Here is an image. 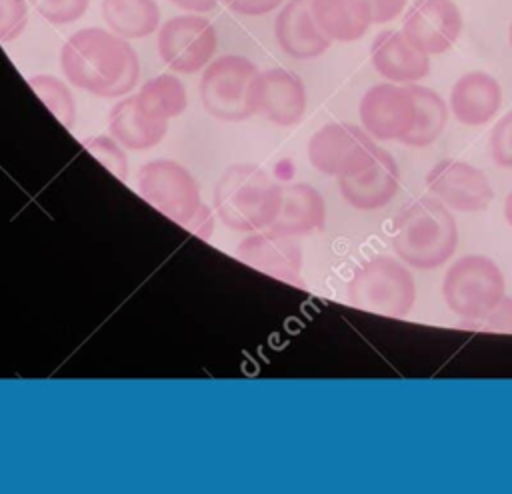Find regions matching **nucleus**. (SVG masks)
Listing matches in <instances>:
<instances>
[{
    "label": "nucleus",
    "instance_id": "f257e3e1",
    "mask_svg": "<svg viewBox=\"0 0 512 494\" xmlns=\"http://www.w3.org/2000/svg\"><path fill=\"white\" fill-rule=\"evenodd\" d=\"M60 66L72 86L102 98L128 94L140 76L134 48L104 28L74 32L60 50Z\"/></svg>",
    "mask_w": 512,
    "mask_h": 494
},
{
    "label": "nucleus",
    "instance_id": "f03ea898",
    "mask_svg": "<svg viewBox=\"0 0 512 494\" xmlns=\"http://www.w3.org/2000/svg\"><path fill=\"white\" fill-rule=\"evenodd\" d=\"M390 242L406 266L432 270L452 258L458 246V226L448 206L434 196H422L398 214Z\"/></svg>",
    "mask_w": 512,
    "mask_h": 494
},
{
    "label": "nucleus",
    "instance_id": "7ed1b4c3",
    "mask_svg": "<svg viewBox=\"0 0 512 494\" xmlns=\"http://www.w3.org/2000/svg\"><path fill=\"white\" fill-rule=\"evenodd\" d=\"M282 186L256 164H232L214 188L218 218L232 230L258 232L270 228L278 216Z\"/></svg>",
    "mask_w": 512,
    "mask_h": 494
},
{
    "label": "nucleus",
    "instance_id": "20e7f679",
    "mask_svg": "<svg viewBox=\"0 0 512 494\" xmlns=\"http://www.w3.org/2000/svg\"><path fill=\"white\" fill-rule=\"evenodd\" d=\"M140 196L166 218L208 240L214 218L200 200V190L186 166L176 160H152L138 170Z\"/></svg>",
    "mask_w": 512,
    "mask_h": 494
},
{
    "label": "nucleus",
    "instance_id": "39448f33",
    "mask_svg": "<svg viewBox=\"0 0 512 494\" xmlns=\"http://www.w3.org/2000/svg\"><path fill=\"white\" fill-rule=\"evenodd\" d=\"M346 298L360 310L404 318L416 302V282L400 258L374 256L352 274Z\"/></svg>",
    "mask_w": 512,
    "mask_h": 494
},
{
    "label": "nucleus",
    "instance_id": "423d86ee",
    "mask_svg": "<svg viewBox=\"0 0 512 494\" xmlns=\"http://www.w3.org/2000/svg\"><path fill=\"white\" fill-rule=\"evenodd\" d=\"M260 70L238 54L212 60L200 80V100L206 112L224 122H242L258 112Z\"/></svg>",
    "mask_w": 512,
    "mask_h": 494
},
{
    "label": "nucleus",
    "instance_id": "0eeeda50",
    "mask_svg": "<svg viewBox=\"0 0 512 494\" xmlns=\"http://www.w3.org/2000/svg\"><path fill=\"white\" fill-rule=\"evenodd\" d=\"M506 296L500 266L480 254L458 258L444 274L442 298L462 320H476L490 312Z\"/></svg>",
    "mask_w": 512,
    "mask_h": 494
},
{
    "label": "nucleus",
    "instance_id": "6e6552de",
    "mask_svg": "<svg viewBox=\"0 0 512 494\" xmlns=\"http://www.w3.org/2000/svg\"><path fill=\"white\" fill-rule=\"evenodd\" d=\"M374 138L360 126L330 122L318 128L308 142L310 164L334 178H348L362 172L376 156Z\"/></svg>",
    "mask_w": 512,
    "mask_h": 494
},
{
    "label": "nucleus",
    "instance_id": "1a4fd4ad",
    "mask_svg": "<svg viewBox=\"0 0 512 494\" xmlns=\"http://www.w3.org/2000/svg\"><path fill=\"white\" fill-rule=\"evenodd\" d=\"M216 48L218 36L212 22L198 14L174 16L160 26L158 52L174 72H200L210 64Z\"/></svg>",
    "mask_w": 512,
    "mask_h": 494
},
{
    "label": "nucleus",
    "instance_id": "9d476101",
    "mask_svg": "<svg viewBox=\"0 0 512 494\" xmlns=\"http://www.w3.org/2000/svg\"><path fill=\"white\" fill-rule=\"evenodd\" d=\"M428 192L444 206L458 212H482L492 202V186L486 174L470 162L444 158L426 174Z\"/></svg>",
    "mask_w": 512,
    "mask_h": 494
},
{
    "label": "nucleus",
    "instance_id": "9b49d317",
    "mask_svg": "<svg viewBox=\"0 0 512 494\" xmlns=\"http://www.w3.org/2000/svg\"><path fill=\"white\" fill-rule=\"evenodd\" d=\"M362 128L376 140H402L416 114L410 86L382 82L368 88L358 106Z\"/></svg>",
    "mask_w": 512,
    "mask_h": 494
},
{
    "label": "nucleus",
    "instance_id": "f8f14e48",
    "mask_svg": "<svg viewBox=\"0 0 512 494\" xmlns=\"http://www.w3.org/2000/svg\"><path fill=\"white\" fill-rule=\"evenodd\" d=\"M462 14L454 0H414L402 20V34L428 56L448 52L462 34Z\"/></svg>",
    "mask_w": 512,
    "mask_h": 494
},
{
    "label": "nucleus",
    "instance_id": "ddd939ff",
    "mask_svg": "<svg viewBox=\"0 0 512 494\" xmlns=\"http://www.w3.org/2000/svg\"><path fill=\"white\" fill-rule=\"evenodd\" d=\"M342 198L356 210L384 208L400 188V168L396 158L378 148L374 160L358 174L338 178Z\"/></svg>",
    "mask_w": 512,
    "mask_h": 494
},
{
    "label": "nucleus",
    "instance_id": "4468645a",
    "mask_svg": "<svg viewBox=\"0 0 512 494\" xmlns=\"http://www.w3.org/2000/svg\"><path fill=\"white\" fill-rule=\"evenodd\" d=\"M238 258L278 280L302 282V250L292 236L276 230L246 236L238 244Z\"/></svg>",
    "mask_w": 512,
    "mask_h": 494
},
{
    "label": "nucleus",
    "instance_id": "2eb2a0df",
    "mask_svg": "<svg viewBox=\"0 0 512 494\" xmlns=\"http://www.w3.org/2000/svg\"><path fill=\"white\" fill-rule=\"evenodd\" d=\"M274 36L282 52L296 60L318 58L332 42L312 14V0H288L274 20Z\"/></svg>",
    "mask_w": 512,
    "mask_h": 494
},
{
    "label": "nucleus",
    "instance_id": "dca6fc26",
    "mask_svg": "<svg viewBox=\"0 0 512 494\" xmlns=\"http://www.w3.org/2000/svg\"><path fill=\"white\" fill-rule=\"evenodd\" d=\"M370 60L382 78L396 84H414L430 72V56L412 46L400 30L376 34Z\"/></svg>",
    "mask_w": 512,
    "mask_h": 494
},
{
    "label": "nucleus",
    "instance_id": "f3484780",
    "mask_svg": "<svg viewBox=\"0 0 512 494\" xmlns=\"http://www.w3.org/2000/svg\"><path fill=\"white\" fill-rule=\"evenodd\" d=\"M258 112L278 126H294L306 112V88L300 76L284 68L260 72Z\"/></svg>",
    "mask_w": 512,
    "mask_h": 494
},
{
    "label": "nucleus",
    "instance_id": "a211bd4d",
    "mask_svg": "<svg viewBox=\"0 0 512 494\" xmlns=\"http://www.w3.org/2000/svg\"><path fill=\"white\" fill-rule=\"evenodd\" d=\"M502 106L500 82L482 70L462 74L450 92V110L464 126L490 122Z\"/></svg>",
    "mask_w": 512,
    "mask_h": 494
},
{
    "label": "nucleus",
    "instance_id": "6ab92c4d",
    "mask_svg": "<svg viewBox=\"0 0 512 494\" xmlns=\"http://www.w3.org/2000/svg\"><path fill=\"white\" fill-rule=\"evenodd\" d=\"M108 128L120 146L130 150H148L164 138L168 120L152 114L134 94L112 106L108 114Z\"/></svg>",
    "mask_w": 512,
    "mask_h": 494
},
{
    "label": "nucleus",
    "instance_id": "aec40b11",
    "mask_svg": "<svg viewBox=\"0 0 512 494\" xmlns=\"http://www.w3.org/2000/svg\"><path fill=\"white\" fill-rule=\"evenodd\" d=\"M324 222L326 202L314 186L306 182L282 186L280 210L270 230H276L286 236H298L322 228Z\"/></svg>",
    "mask_w": 512,
    "mask_h": 494
},
{
    "label": "nucleus",
    "instance_id": "412c9836",
    "mask_svg": "<svg viewBox=\"0 0 512 494\" xmlns=\"http://www.w3.org/2000/svg\"><path fill=\"white\" fill-rule=\"evenodd\" d=\"M312 14L322 32L336 42L360 40L374 24L370 0H312Z\"/></svg>",
    "mask_w": 512,
    "mask_h": 494
},
{
    "label": "nucleus",
    "instance_id": "4be33fe9",
    "mask_svg": "<svg viewBox=\"0 0 512 494\" xmlns=\"http://www.w3.org/2000/svg\"><path fill=\"white\" fill-rule=\"evenodd\" d=\"M414 96V104H416V114H414V124L410 128V132L400 140L406 146H414V148H424L430 146L432 142H436L440 138V134L446 128L448 122V106L444 102V98L426 86L420 84H408Z\"/></svg>",
    "mask_w": 512,
    "mask_h": 494
},
{
    "label": "nucleus",
    "instance_id": "5701e85b",
    "mask_svg": "<svg viewBox=\"0 0 512 494\" xmlns=\"http://www.w3.org/2000/svg\"><path fill=\"white\" fill-rule=\"evenodd\" d=\"M102 16L122 38H146L160 24V10L154 0H102Z\"/></svg>",
    "mask_w": 512,
    "mask_h": 494
},
{
    "label": "nucleus",
    "instance_id": "b1692460",
    "mask_svg": "<svg viewBox=\"0 0 512 494\" xmlns=\"http://www.w3.org/2000/svg\"><path fill=\"white\" fill-rule=\"evenodd\" d=\"M138 100L156 116L168 120L182 114L188 106L184 84L172 74H160L138 90Z\"/></svg>",
    "mask_w": 512,
    "mask_h": 494
},
{
    "label": "nucleus",
    "instance_id": "393cba45",
    "mask_svg": "<svg viewBox=\"0 0 512 494\" xmlns=\"http://www.w3.org/2000/svg\"><path fill=\"white\" fill-rule=\"evenodd\" d=\"M30 88L36 92V96L48 106V110L66 126L74 128L76 122V102L70 92V88L56 76L50 74H38L28 78Z\"/></svg>",
    "mask_w": 512,
    "mask_h": 494
},
{
    "label": "nucleus",
    "instance_id": "a878e982",
    "mask_svg": "<svg viewBox=\"0 0 512 494\" xmlns=\"http://www.w3.org/2000/svg\"><path fill=\"white\" fill-rule=\"evenodd\" d=\"M82 144L116 178L126 180V176H128V160H126L124 150L120 148V144L114 138H110V136H90Z\"/></svg>",
    "mask_w": 512,
    "mask_h": 494
},
{
    "label": "nucleus",
    "instance_id": "bb28decb",
    "mask_svg": "<svg viewBox=\"0 0 512 494\" xmlns=\"http://www.w3.org/2000/svg\"><path fill=\"white\" fill-rule=\"evenodd\" d=\"M34 10L50 24L64 26L80 20L90 6V0H28Z\"/></svg>",
    "mask_w": 512,
    "mask_h": 494
},
{
    "label": "nucleus",
    "instance_id": "cd10ccee",
    "mask_svg": "<svg viewBox=\"0 0 512 494\" xmlns=\"http://www.w3.org/2000/svg\"><path fill=\"white\" fill-rule=\"evenodd\" d=\"M464 328L478 330V332H502L512 334V298L504 296L490 312L476 320H464Z\"/></svg>",
    "mask_w": 512,
    "mask_h": 494
},
{
    "label": "nucleus",
    "instance_id": "c85d7f7f",
    "mask_svg": "<svg viewBox=\"0 0 512 494\" xmlns=\"http://www.w3.org/2000/svg\"><path fill=\"white\" fill-rule=\"evenodd\" d=\"M28 24L26 0H0V42H12Z\"/></svg>",
    "mask_w": 512,
    "mask_h": 494
},
{
    "label": "nucleus",
    "instance_id": "c756f323",
    "mask_svg": "<svg viewBox=\"0 0 512 494\" xmlns=\"http://www.w3.org/2000/svg\"><path fill=\"white\" fill-rule=\"evenodd\" d=\"M488 144L492 160L498 166L512 170V112H508L496 122V126L490 132Z\"/></svg>",
    "mask_w": 512,
    "mask_h": 494
},
{
    "label": "nucleus",
    "instance_id": "7c9ffc66",
    "mask_svg": "<svg viewBox=\"0 0 512 494\" xmlns=\"http://www.w3.org/2000/svg\"><path fill=\"white\" fill-rule=\"evenodd\" d=\"M284 0H224V4L244 16H262L276 10Z\"/></svg>",
    "mask_w": 512,
    "mask_h": 494
},
{
    "label": "nucleus",
    "instance_id": "2f4dec72",
    "mask_svg": "<svg viewBox=\"0 0 512 494\" xmlns=\"http://www.w3.org/2000/svg\"><path fill=\"white\" fill-rule=\"evenodd\" d=\"M374 24H386L396 20L406 8L408 0H370Z\"/></svg>",
    "mask_w": 512,
    "mask_h": 494
},
{
    "label": "nucleus",
    "instance_id": "473e14b6",
    "mask_svg": "<svg viewBox=\"0 0 512 494\" xmlns=\"http://www.w3.org/2000/svg\"><path fill=\"white\" fill-rule=\"evenodd\" d=\"M174 6L190 12H210L216 8L218 0H170Z\"/></svg>",
    "mask_w": 512,
    "mask_h": 494
},
{
    "label": "nucleus",
    "instance_id": "72a5a7b5",
    "mask_svg": "<svg viewBox=\"0 0 512 494\" xmlns=\"http://www.w3.org/2000/svg\"><path fill=\"white\" fill-rule=\"evenodd\" d=\"M504 220L508 226H512V190L504 198Z\"/></svg>",
    "mask_w": 512,
    "mask_h": 494
},
{
    "label": "nucleus",
    "instance_id": "f704fd0d",
    "mask_svg": "<svg viewBox=\"0 0 512 494\" xmlns=\"http://www.w3.org/2000/svg\"><path fill=\"white\" fill-rule=\"evenodd\" d=\"M508 40H510V46H512V24H510V30H508Z\"/></svg>",
    "mask_w": 512,
    "mask_h": 494
}]
</instances>
